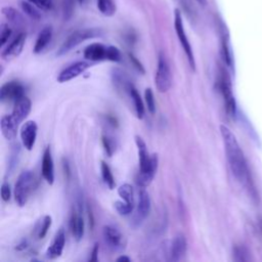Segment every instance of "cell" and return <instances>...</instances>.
Returning a JSON list of instances; mask_svg holds the SVG:
<instances>
[{"label": "cell", "instance_id": "obj_32", "mask_svg": "<svg viewBox=\"0 0 262 262\" xmlns=\"http://www.w3.org/2000/svg\"><path fill=\"white\" fill-rule=\"evenodd\" d=\"M144 99L145 103L147 106V111L150 114H155L156 112V101H155V96L151 88H146L144 91Z\"/></svg>", "mask_w": 262, "mask_h": 262}, {"label": "cell", "instance_id": "obj_11", "mask_svg": "<svg viewBox=\"0 0 262 262\" xmlns=\"http://www.w3.org/2000/svg\"><path fill=\"white\" fill-rule=\"evenodd\" d=\"M91 64L87 61H76L66 69H63L57 76V81L59 83H66L74 78L82 75L87 69H89Z\"/></svg>", "mask_w": 262, "mask_h": 262}, {"label": "cell", "instance_id": "obj_5", "mask_svg": "<svg viewBox=\"0 0 262 262\" xmlns=\"http://www.w3.org/2000/svg\"><path fill=\"white\" fill-rule=\"evenodd\" d=\"M174 28H175V32L177 35V38L183 48V51L186 55L188 64L190 67V69L194 72L195 71V59L193 56V52H192V48L191 45L189 43V40L185 34L184 31V26H183V20H182V15L181 12L178 8L175 9L174 11Z\"/></svg>", "mask_w": 262, "mask_h": 262}, {"label": "cell", "instance_id": "obj_36", "mask_svg": "<svg viewBox=\"0 0 262 262\" xmlns=\"http://www.w3.org/2000/svg\"><path fill=\"white\" fill-rule=\"evenodd\" d=\"M12 30L8 27V25L6 24H2L1 25V32H0V45L3 46L9 39V37L11 36Z\"/></svg>", "mask_w": 262, "mask_h": 262}, {"label": "cell", "instance_id": "obj_2", "mask_svg": "<svg viewBox=\"0 0 262 262\" xmlns=\"http://www.w3.org/2000/svg\"><path fill=\"white\" fill-rule=\"evenodd\" d=\"M35 185L36 180L33 171L26 170L18 175L14 185V200L19 207H24L28 203Z\"/></svg>", "mask_w": 262, "mask_h": 262}, {"label": "cell", "instance_id": "obj_10", "mask_svg": "<svg viewBox=\"0 0 262 262\" xmlns=\"http://www.w3.org/2000/svg\"><path fill=\"white\" fill-rule=\"evenodd\" d=\"M37 131H38V126L35 121L29 120L23 124L19 134H20L21 144L26 149L28 150L33 149L36 142V138H37Z\"/></svg>", "mask_w": 262, "mask_h": 262}, {"label": "cell", "instance_id": "obj_34", "mask_svg": "<svg viewBox=\"0 0 262 262\" xmlns=\"http://www.w3.org/2000/svg\"><path fill=\"white\" fill-rule=\"evenodd\" d=\"M101 141H102V145H103V148H104L106 155L108 157H112L114 154V150H115L114 141L112 140V138H110L108 136H105V135H102Z\"/></svg>", "mask_w": 262, "mask_h": 262}, {"label": "cell", "instance_id": "obj_13", "mask_svg": "<svg viewBox=\"0 0 262 262\" xmlns=\"http://www.w3.org/2000/svg\"><path fill=\"white\" fill-rule=\"evenodd\" d=\"M27 35L21 32L16 35V37L7 45V47L1 52V57L4 60H10L17 57L23 51Z\"/></svg>", "mask_w": 262, "mask_h": 262}, {"label": "cell", "instance_id": "obj_31", "mask_svg": "<svg viewBox=\"0 0 262 262\" xmlns=\"http://www.w3.org/2000/svg\"><path fill=\"white\" fill-rule=\"evenodd\" d=\"M233 259L235 261H248L250 259L249 257V252L248 250L243 246V245H237L233 247L232 251Z\"/></svg>", "mask_w": 262, "mask_h": 262}, {"label": "cell", "instance_id": "obj_12", "mask_svg": "<svg viewBox=\"0 0 262 262\" xmlns=\"http://www.w3.org/2000/svg\"><path fill=\"white\" fill-rule=\"evenodd\" d=\"M158 165H159L158 155L157 154L150 155V162H149L148 167L144 171L138 172V175L136 178V182H137L138 186L145 188L146 186H148L151 183V181L154 180V177L157 173Z\"/></svg>", "mask_w": 262, "mask_h": 262}, {"label": "cell", "instance_id": "obj_3", "mask_svg": "<svg viewBox=\"0 0 262 262\" xmlns=\"http://www.w3.org/2000/svg\"><path fill=\"white\" fill-rule=\"evenodd\" d=\"M102 34L101 30L99 29H80L77 30L75 32H73L66 40L64 42L61 44V46L59 47V49L56 52L57 56H61L66 53H68L69 51H71L73 48H75L76 46H78L79 44H81L82 42H84L85 40L88 39H92L95 37H98Z\"/></svg>", "mask_w": 262, "mask_h": 262}, {"label": "cell", "instance_id": "obj_37", "mask_svg": "<svg viewBox=\"0 0 262 262\" xmlns=\"http://www.w3.org/2000/svg\"><path fill=\"white\" fill-rule=\"evenodd\" d=\"M42 10H49L52 7V0H28Z\"/></svg>", "mask_w": 262, "mask_h": 262}, {"label": "cell", "instance_id": "obj_40", "mask_svg": "<svg viewBox=\"0 0 262 262\" xmlns=\"http://www.w3.org/2000/svg\"><path fill=\"white\" fill-rule=\"evenodd\" d=\"M98 250H99V247H98V244H95L93 249H92V252H91V255L89 257V261L90 262H96L98 260Z\"/></svg>", "mask_w": 262, "mask_h": 262}, {"label": "cell", "instance_id": "obj_28", "mask_svg": "<svg viewBox=\"0 0 262 262\" xmlns=\"http://www.w3.org/2000/svg\"><path fill=\"white\" fill-rule=\"evenodd\" d=\"M2 13L7 18V20L12 23L13 25L19 26V25L24 24L23 15L16 9H14L13 7H10V6L3 7L2 8Z\"/></svg>", "mask_w": 262, "mask_h": 262}, {"label": "cell", "instance_id": "obj_33", "mask_svg": "<svg viewBox=\"0 0 262 262\" xmlns=\"http://www.w3.org/2000/svg\"><path fill=\"white\" fill-rule=\"evenodd\" d=\"M115 209L117 210V212L120 214V215H123V216H126V215H129L132 213L133 209L131 206H129L127 203H123L121 201H117L115 203Z\"/></svg>", "mask_w": 262, "mask_h": 262}, {"label": "cell", "instance_id": "obj_39", "mask_svg": "<svg viewBox=\"0 0 262 262\" xmlns=\"http://www.w3.org/2000/svg\"><path fill=\"white\" fill-rule=\"evenodd\" d=\"M11 196V189L8 182H3L1 185V198L4 202H8Z\"/></svg>", "mask_w": 262, "mask_h": 262}, {"label": "cell", "instance_id": "obj_7", "mask_svg": "<svg viewBox=\"0 0 262 262\" xmlns=\"http://www.w3.org/2000/svg\"><path fill=\"white\" fill-rule=\"evenodd\" d=\"M102 235L106 247L114 252H121L125 249L126 241L121 231L113 225H104Z\"/></svg>", "mask_w": 262, "mask_h": 262}, {"label": "cell", "instance_id": "obj_6", "mask_svg": "<svg viewBox=\"0 0 262 262\" xmlns=\"http://www.w3.org/2000/svg\"><path fill=\"white\" fill-rule=\"evenodd\" d=\"M218 85H219V89H220L223 99H224V105H225V111H226L227 115L230 117H234L236 114V103H235V99H234V96L232 93L230 78H229L227 72L224 70H221V72H220Z\"/></svg>", "mask_w": 262, "mask_h": 262}, {"label": "cell", "instance_id": "obj_20", "mask_svg": "<svg viewBox=\"0 0 262 262\" xmlns=\"http://www.w3.org/2000/svg\"><path fill=\"white\" fill-rule=\"evenodd\" d=\"M18 125L19 124L16 122L12 115L3 116L0 121V128L4 138H6L7 140L14 139L16 137Z\"/></svg>", "mask_w": 262, "mask_h": 262}, {"label": "cell", "instance_id": "obj_17", "mask_svg": "<svg viewBox=\"0 0 262 262\" xmlns=\"http://www.w3.org/2000/svg\"><path fill=\"white\" fill-rule=\"evenodd\" d=\"M84 57L90 61L107 60V46L101 43H91L83 52Z\"/></svg>", "mask_w": 262, "mask_h": 262}, {"label": "cell", "instance_id": "obj_42", "mask_svg": "<svg viewBox=\"0 0 262 262\" xmlns=\"http://www.w3.org/2000/svg\"><path fill=\"white\" fill-rule=\"evenodd\" d=\"M117 261L118 262H130L131 259L128 257V256H125V255H121L120 257L117 258Z\"/></svg>", "mask_w": 262, "mask_h": 262}, {"label": "cell", "instance_id": "obj_23", "mask_svg": "<svg viewBox=\"0 0 262 262\" xmlns=\"http://www.w3.org/2000/svg\"><path fill=\"white\" fill-rule=\"evenodd\" d=\"M128 92L130 94V97L133 101L134 104V108H135V113L138 119H142L144 117V113H145V108H144V104L142 101V98L139 94V92L137 91V89L133 86V84H130L128 87Z\"/></svg>", "mask_w": 262, "mask_h": 262}, {"label": "cell", "instance_id": "obj_16", "mask_svg": "<svg viewBox=\"0 0 262 262\" xmlns=\"http://www.w3.org/2000/svg\"><path fill=\"white\" fill-rule=\"evenodd\" d=\"M41 174L45 181L52 185L54 182V165L53 159L51 156L50 146H47L43 152L42 157V164H41Z\"/></svg>", "mask_w": 262, "mask_h": 262}, {"label": "cell", "instance_id": "obj_29", "mask_svg": "<svg viewBox=\"0 0 262 262\" xmlns=\"http://www.w3.org/2000/svg\"><path fill=\"white\" fill-rule=\"evenodd\" d=\"M96 3L101 14L105 16H113L116 13L117 7L114 0H96Z\"/></svg>", "mask_w": 262, "mask_h": 262}, {"label": "cell", "instance_id": "obj_8", "mask_svg": "<svg viewBox=\"0 0 262 262\" xmlns=\"http://www.w3.org/2000/svg\"><path fill=\"white\" fill-rule=\"evenodd\" d=\"M150 198L148 192L141 187L138 190V202L136 206V212L133 216V223L137 226L139 225L149 214L150 212Z\"/></svg>", "mask_w": 262, "mask_h": 262}, {"label": "cell", "instance_id": "obj_19", "mask_svg": "<svg viewBox=\"0 0 262 262\" xmlns=\"http://www.w3.org/2000/svg\"><path fill=\"white\" fill-rule=\"evenodd\" d=\"M84 220L81 215V207L78 211H74L70 218V229L75 241L80 242L84 236Z\"/></svg>", "mask_w": 262, "mask_h": 262}, {"label": "cell", "instance_id": "obj_4", "mask_svg": "<svg viewBox=\"0 0 262 262\" xmlns=\"http://www.w3.org/2000/svg\"><path fill=\"white\" fill-rule=\"evenodd\" d=\"M155 84H156V88L161 93L167 92L172 85V74H171L170 66L163 52H160L158 56V66H157V71L155 76Z\"/></svg>", "mask_w": 262, "mask_h": 262}, {"label": "cell", "instance_id": "obj_18", "mask_svg": "<svg viewBox=\"0 0 262 262\" xmlns=\"http://www.w3.org/2000/svg\"><path fill=\"white\" fill-rule=\"evenodd\" d=\"M32 110V102L30 98L26 95H23L17 100L14 101V106L12 110V116L19 124L21 123L30 114Z\"/></svg>", "mask_w": 262, "mask_h": 262}, {"label": "cell", "instance_id": "obj_21", "mask_svg": "<svg viewBox=\"0 0 262 262\" xmlns=\"http://www.w3.org/2000/svg\"><path fill=\"white\" fill-rule=\"evenodd\" d=\"M135 139V144L137 146V151H138V159H139V172L144 171L150 162V156L147 150V145L145 141L142 139V137L136 135L134 137Z\"/></svg>", "mask_w": 262, "mask_h": 262}, {"label": "cell", "instance_id": "obj_25", "mask_svg": "<svg viewBox=\"0 0 262 262\" xmlns=\"http://www.w3.org/2000/svg\"><path fill=\"white\" fill-rule=\"evenodd\" d=\"M221 56L226 66L232 67V54L229 47L228 35L225 31L221 33Z\"/></svg>", "mask_w": 262, "mask_h": 262}, {"label": "cell", "instance_id": "obj_14", "mask_svg": "<svg viewBox=\"0 0 262 262\" xmlns=\"http://www.w3.org/2000/svg\"><path fill=\"white\" fill-rule=\"evenodd\" d=\"M66 245V232L62 227H60L55 233L50 246L46 250V257L49 259H56L61 256L63 248Z\"/></svg>", "mask_w": 262, "mask_h": 262}, {"label": "cell", "instance_id": "obj_35", "mask_svg": "<svg viewBox=\"0 0 262 262\" xmlns=\"http://www.w3.org/2000/svg\"><path fill=\"white\" fill-rule=\"evenodd\" d=\"M122 59L121 51L115 46H107V60L118 62Z\"/></svg>", "mask_w": 262, "mask_h": 262}, {"label": "cell", "instance_id": "obj_22", "mask_svg": "<svg viewBox=\"0 0 262 262\" xmlns=\"http://www.w3.org/2000/svg\"><path fill=\"white\" fill-rule=\"evenodd\" d=\"M51 38H52V27L51 26L44 27L40 31V33L36 39V42H35V45L33 48L34 53L38 54V53L42 52L46 48L48 43L50 42Z\"/></svg>", "mask_w": 262, "mask_h": 262}, {"label": "cell", "instance_id": "obj_38", "mask_svg": "<svg viewBox=\"0 0 262 262\" xmlns=\"http://www.w3.org/2000/svg\"><path fill=\"white\" fill-rule=\"evenodd\" d=\"M128 56H129V59H130L131 63L134 66V68L137 70V72H139L140 74L144 75L145 74V69L142 66V63L139 61V59L134 54H132V53H128Z\"/></svg>", "mask_w": 262, "mask_h": 262}, {"label": "cell", "instance_id": "obj_1", "mask_svg": "<svg viewBox=\"0 0 262 262\" xmlns=\"http://www.w3.org/2000/svg\"><path fill=\"white\" fill-rule=\"evenodd\" d=\"M226 159L232 175L241 183H246L249 179V170L244 152L232 131L225 125H220Z\"/></svg>", "mask_w": 262, "mask_h": 262}, {"label": "cell", "instance_id": "obj_27", "mask_svg": "<svg viewBox=\"0 0 262 262\" xmlns=\"http://www.w3.org/2000/svg\"><path fill=\"white\" fill-rule=\"evenodd\" d=\"M100 171H101V177H102L103 182L106 184V186L110 189H114L116 186L115 178H114L113 172L111 170V167L104 161L100 162Z\"/></svg>", "mask_w": 262, "mask_h": 262}, {"label": "cell", "instance_id": "obj_24", "mask_svg": "<svg viewBox=\"0 0 262 262\" xmlns=\"http://www.w3.org/2000/svg\"><path fill=\"white\" fill-rule=\"evenodd\" d=\"M51 223H52V218L50 215H45L42 219H40L36 223L34 233L38 239H42L46 236L48 229L51 226Z\"/></svg>", "mask_w": 262, "mask_h": 262}, {"label": "cell", "instance_id": "obj_26", "mask_svg": "<svg viewBox=\"0 0 262 262\" xmlns=\"http://www.w3.org/2000/svg\"><path fill=\"white\" fill-rule=\"evenodd\" d=\"M118 194L120 198L124 200L125 203H127L132 208L135 207L134 205V191L133 187L129 183H124L118 188Z\"/></svg>", "mask_w": 262, "mask_h": 262}, {"label": "cell", "instance_id": "obj_41", "mask_svg": "<svg viewBox=\"0 0 262 262\" xmlns=\"http://www.w3.org/2000/svg\"><path fill=\"white\" fill-rule=\"evenodd\" d=\"M27 246H28L27 241H21V243H20V244H18V245L15 247V250H17V251L25 250V249L27 248Z\"/></svg>", "mask_w": 262, "mask_h": 262}, {"label": "cell", "instance_id": "obj_15", "mask_svg": "<svg viewBox=\"0 0 262 262\" xmlns=\"http://www.w3.org/2000/svg\"><path fill=\"white\" fill-rule=\"evenodd\" d=\"M187 250V242L186 237L183 233H177L172 243L170 249V260L177 262L183 259Z\"/></svg>", "mask_w": 262, "mask_h": 262}, {"label": "cell", "instance_id": "obj_9", "mask_svg": "<svg viewBox=\"0 0 262 262\" xmlns=\"http://www.w3.org/2000/svg\"><path fill=\"white\" fill-rule=\"evenodd\" d=\"M24 86L15 80L4 83L0 88V100L2 102L15 101L24 95Z\"/></svg>", "mask_w": 262, "mask_h": 262}, {"label": "cell", "instance_id": "obj_44", "mask_svg": "<svg viewBox=\"0 0 262 262\" xmlns=\"http://www.w3.org/2000/svg\"><path fill=\"white\" fill-rule=\"evenodd\" d=\"M79 1H80V2H83V1H84V0H79Z\"/></svg>", "mask_w": 262, "mask_h": 262}, {"label": "cell", "instance_id": "obj_30", "mask_svg": "<svg viewBox=\"0 0 262 262\" xmlns=\"http://www.w3.org/2000/svg\"><path fill=\"white\" fill-rule=\"evenodd\" d=\"M20 7L23 9V11L29 15L30 17H32L33 19H39L41 17V14L39 12V10L37 9L38 7L36 5H34L33 3H31L30 1H20Z\"/></svg>", "mask_w": 262, "mask_h": 262}, {"label": "cell", "instance_id": "obj_43", "mask_svg": "<svg viewBox=\"0 0 262 262\" xmlns=\"http://www.w3.org/2000/svg\"><path fill=\"white\" fill-rule=\"evenodd\" d=\"M196 2H199L201 5H206L207 4V0H195Z\"/></svg>", "mask_w": 262, "mask_h": 262}]
</instances>
